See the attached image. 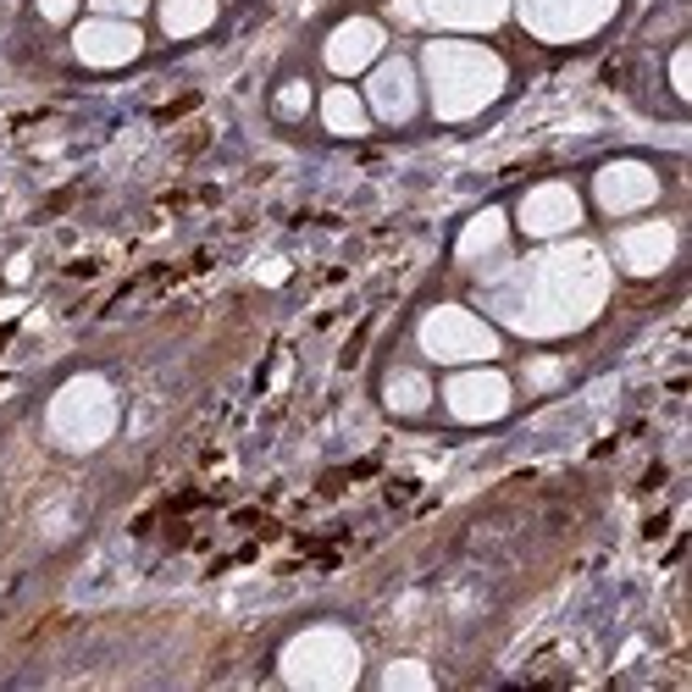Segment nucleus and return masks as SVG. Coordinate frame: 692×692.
I'll return each instance as SVG.
<instances>
[{
  "label": "nucleus",
  "instance_id": "nucleus-1",
  "mask_svg": "<svg viewBox=\"0 0 692 692\" xmlns=\"http://www.w3.org/2000/svg\"><path fill=\"white\" fill-rule=\"evenodd\" d=\"M78 51L94 62V67H111V62H127L138 51V34L133 29H111V23H89L78 34Z\"/></svg>",
  "mask_w": 692,
  "mask_h": 692
},
{
  "label": "nucleus",
  "instance_id": "nucleus-2",
  "mask_svg": "<svg viewBox=\"0 0 692 692\" xmlns=\"http://www.w3.org/2000/svg\"><path fill=\"white\" fill-rule=\"evenodd\" d=\"M377 40H382V34H377V23H349V29L327 45V56H333V67H338V72H355V67L377 51Z\"/></svg>",
  "mask_w": 692,
  "mask_h": 692
},
{
  "label": "nucleus",
  "instance_id": "nucleus-3",
  "mask_svg": "<svg viewBox=\"0 0 692 692\" xmlns=\"http://www.w3.org/2000/svg\"><path fill=\"white\" fill-rule=\"evenodd\" d=\"M211 18H216V0H167L161 7L167 34H200Z\"/></svg>",
  "mask_w": 692,
  "mask_h": 692
},
{
  "label": "nucleus",
  "instance_id": "nucleus-4",
  "mask_svg": "<svg viewBox=\"0 0 692 692\" xmlns=\"http://www.w3.org/2000/svg\"><path fill=\"white\" fill-rule=\"evenodd\" d=\"M371 100H377V111L404 116V111H410V72H404V67H388V72L371 83Z\"/></svg>",
  "mask_w": 692,
  "mask_h": 692
},
{
  "label": "nucleus",
  "instance_id": "nucleus-5",
  "mask_svg": "<svg viewBox=\"0 0 692 692\" xmlns=\"http://www.w3.org/2000/svg\"><path fill=\"white\" fill-rule=\"evenodd\" d=\"M322 116H327L333 133H360V127H366V111H360V100H355L349 89H333V94L322 100Z\"/></svg>",
  "mask_w": 692,
  "mask_h": 692
},
{
  "label": "nucleus",
  "instance_id": "nucleus-6",
  "mask_svg": "<svg viewBox=\"0 0 692 692\" xmlns=\"http://www.w3.org/2000/svg\"><path fill=\"white\" fill-rule=\"evenodd\" d=\"M305 100H311V94H305V83H289L283 94H277V111H283V116H300V111H305Z\"/></svg>",
  "mask_w": 692,
  "mask_h": 692
},
{
  "label": "nucleus",
  "instance_id": "nucleus-7",
  "mask_svg": "<svg viewBox=\"0 0 692 692\" xmlns=\"http://www.w3.org/2000/svg\"><path fill=\"white\" fill-rule=\"evenodd\" d=\"M40 7H45V18H56V23H62V18H72L78 0H40Z\"/></svg>",
  "mask_w": 692,
  "mask_h": 692
},
{
  "label": "nucleus",
  "instance_id": "nucleus-8",
  "mask_svg": "<svg viewBox=\"0 0 692 692\" xmlns=\"http://www.w3.org/2000/svg\"><path fill=\"white\" fill-rule=\"evenodd\" d=\"M94 7H100V12H138L145 0H94Z\"/></svg>",
  "mask_w": 692,
  "mask_h": 692
},
{
  "label": "nucleus",
  "instance_id": "nucleus-9",
  "mask_svg": "<svg viewBox=\"0 0 692 692\" xmlns=\"http://www.w3.org/2000/svg\"><path fill=\"white\" fill-rule=\"evenodd\" d=\"M670 78H676V94H687V51L676 56V67H670Z\"/></svg>",
  "mask_w": 692,
  "mask_h": 692
}]
</instances>
